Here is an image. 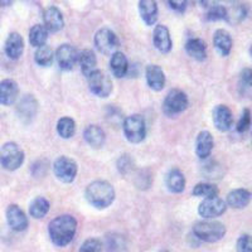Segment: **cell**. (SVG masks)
<instances>
[{"instance_id": "1", "label": "cell", "mask_w": 252, "mask_h": 252, "mask_svg": "<svg viewBox=\"0 0 252 252\" xmlns=\"http://www.w3.org/2000/svg\"><path fill=\"white\" fill-rule=\"evenodd\" d=\"M76 231H77V220L69 215H62L52 220L48 226L51 241L58 247H64L71 244Z\"/></svg>"}, {"instance_id": "2", "label": "cell", "mask_w": 252, "mask_h": 252, "mask_svg": "<svg viewBox=\"0 0 252 252\" xmlns=\"http://www.w3.org/2000/svg\"><path fill=\"white\" fill-rule=\"evenodd\" d=\"M86 199L91 206L97 209H105L115 201V189L109 182L96 181L86 188Z\"/></svg>"}, {"instance_id": "3", "label": "cell", "mask_w": 252, "mask_h": 252, "mask_svg": "<svg viewBox=\"0 0 252 252\" xmlns=\"http://www.w3.org/2000/svg\"><path fill=\"white\" fill-rule=\"evenodd\" d=\"M193 235L199 241L215 244L224 237L226 227L218 220H201L193 226Z\"/></svg>"}, {"instance_id": "4", "label": "cell", "mask_w": 252, "mask_h": 252, "mask_svg": "<svg viewBox=\"0 0 252 252\" xmlns=\"http://www.w3.org/2000/svg\"><path fill=\"white\" fill-rule=\"evenodd\" d=\"M24 161V153L19 145L13 141L5 143L0 150V163L4 169L9 172H14L19 169Z\"/></svg>"}, {"instance_id": "5", "label": "cell", "mask_w": 252, "mask_h": 252, "mask_svg": "<svg viewBox=\"0 0 252 252\" xmlns=\"http://www.w3.org/2000/svg\"><path fill=\"white\" fill-rule=\"evenodd\" d=\"M123 129L125 138L130 143L139 144L145 139L146 126L143 116L140 115H130L124 120Z\"/></svg>"}, {"instance_id": "6", "label": "cell", "mask_w": 252, "mask_h": 252, "mask_svg": "<svg viewBox=\"0 0 252 252\" xmlns=\"http://www.w3.org/2000/svg\"><path fill=\"white\" fill-rule=\"evenodd\" d=\"M94 46L100 53L105 56H112L118 52L120 42L118 35L109 28H101L94 34Z\"/></svg>"}, {"instance_id": "7", "label": "cell", "mask_w": 252, "mask_h": 252, "mask_svg": "<svg viewBox=\"0 0 252 252\" xmlns=\"http://www.w3.org/2000/svg\"><path fill=\"white\" fill-rule=\"evenodd\" d=\"M188 97L181 90H172L166 94L165 100L163 102V111L166 116H174V115L181 114L188 107Z\"/></svg>"}, {"instance_id": "8", "label": "cell", "mask_w": 252, "mask_h": 252, "mask_svg": "<svg viewBox=\"0 0 252 252\" xmlns=\"http://www.w3.org/2000/svg\"><path fill=\"white\" fill-rule=\"evenodd\" d=\"M77 164L68 157L57 158L53 163V172L62 183H72L77 175Z\"/></svg>"}, {"instance_id": "9", "label": "cell", "mask_w": 252, "mask_h": 252, "mask_svg": "<svg viewBox=\"0 0 252 252\" xmlns=\"http://www.w3.org/2000/svg\"><path fill=\"white\" fill-rule=\"evenodd\" d=\"M87 78H89L90 90L94 94L101 98H105L111 94L112 81L109 77V75H106L103 71L96 69V71L92 72L91 75L87 76Z\"/></svg>"}, {"instance_id": "10", "label": "cell", "mask_w": 252, "mask_h": 252, "mask_svg": "<svg viewBox=\"0 0 252 252\" xmlns=\"http://www.w3.org/2000/svg\"><path fill=\"white\" fill-rule=\"evenodd\" d=\"M227 209V203L220 199V197L204 198L203 202L198 207V213L199 216L206 220H212V218L220 217L223 215Z\"/></svg>"}, {"instance_id": "11", "label": "cell", "mask_w": 252, "mask_h": 252, "mask_svg": "<svg viewBox=\"0 0 252 252\" xmlns=\"http://www.w3.org/2000/svg\"><path fill=\"white\" fill-rule=\"evenodd\" d=\"M78 57H80L78 52L71 44H62L56 52V60L60 68L63 71H71L75 68L78 62Z\"/></svg>"}, {"instance_id": "12", "label": "cell", "mask_w": 252, "mask_h": 252, "mask_svg": "<svg viewBox=\"0 0 252 252\" xmlns=\"http://www.w3.org/2000/svg\"><path fill=\"white\" fill-rule=\"evenodd\" d=\"M38 112V101L34 96L26 94L22 97L17 106V114L19 116L20 121L24 124H31L34 120Z\"/></svg>"}, {"instance_id": "13", "label": "cell", "mask_w": 252, "mask_h": 252, "mask_svg": "<svg viewBox=\"0 0 252 252\" xmlns=\"http://www.w3.org/2000/svg\"><path fill=\"white\" fill-rule=\"evenodd\" d=\"M6 220H8L9 227L13 231L17 232H22L26 231L28 227V218H27L26 213L23 212V209L20 208L17 204H10L6 209Z\"/></svg>"}, {"instance_id": "14", "label": "cell", "mask_w": 252, "mask_h": 252, "mask_svg": "<svg viewBox=\"0 0 252 252\" xmlns=\"http://www.w3.org/2000/svg\"><path fill=\"white\" fill-rule=\"evenodd\" d=\"M153 42L155 48L161 53H169L172 51V38H170L169 29L163 24H158L153 33Z\"/></svg>"}, {"instance_id": "15", "label": "cell", "mask_w": 252, "mask_h": 252, "mask_svg": "<svg viewBox=\"0 0 252 252\" xmlns=\"http://www.w3.org/2000/svg\"><path fill=\"white\" fill-rule=\"evenodd\" d=\"M213 123L220 131H228L233 124L232 111L226 105H218L213 110Z\"/></svg>"}, {"instance_id": "16", "label": "cell", "mask_w": 252, "mask_h": 252, "mask_svg": "<svg viewBox=\"0 0 252 252\" xmlns=\"http://www.w3.org/2000/svg\"><path fill=\"white\" fill-rule=\"evenodd\" d=\"M44 27L48 32L56 33V32L62 31L64 27V19H63L62 12L57 6H49L43 13Z\"/></svg>"}, {"instance_id": "17", "label": "cell", "mask_w": 252, "mask_h": 252, "mask_svg": "<svg viewBox=\"0 0 252 252\" xmlns=\"http://www.w3.org/2000/svg\"><path fill=\"white\" fill-rule=\"evenodd\" d=\"M19 94L18 83L13 80H3L0 82V105L10 106L17 101Z\"/></svg>"}, {"instance_id": "18", "label": "cell", "mask_w": 252, "mask_h": 252, "mask_svg": "<svg viewBox=\"0 0 252 252\" xmlns=\"http://www.w3.org/2000/svg\"><path fill=\"white\" fill-rule=\"evenodd\" d=\"M145 77L148 86L154 91H161L165 86V75L163 69L157 64H149L146 67Z\"/></svg>"}, {"instance_id": "19", "label": "cell", "mask_w": 252, "mask_h": 252, "mask_svg": "<svg viewBox=\"0 0 252 252\" xmlns=\"http://www.w3.org/2000/svg\"><path fill=\"white\" fill-rule=\"evenodd\" d=\"M139 14L146 26H154L158 20V5L155 0H139Z\"/></svg>"}, {"instance_id": "20", "label": "cell", "mask_w": 252, "mask_h": 252, "mask_svg": "<svg viewBox=\"0 0 252 252\" xmlns=\"http://www.w3.org/2000/svg\"><path fill=\"white\" fill-rule=\"evenodd\" d=\"M24 40L22 35L17 32H13L9 34L5 40V53L10 60H18L23 55Z\"/></svg>"}, {"instance_id": "21", "label": "cell", "mask_w": 252, "mask_h": 252, "mask_svg": "<svg viewBox=\"0 0 252 252\" xmlns=\"http://www.w3.org/2000/svg\"><path fill=\"white\" fill-rule=\"evenodd\" d=\"M213 44H215L216 51L222 57H227L231 53L233 42L228 32L224 31V29H218V31L215 32V35H213Z\"/></svg>"}, {"instance_id": "22", "label": "cell", "mask_w": 252, "mask_h": 252, "mask_svg": "<svg viewBox=\"0 0 252 252\" xmlns=\"http://www.w3.org/2000/svg\"><path fill=\"white\" fill-rule=\"evenodd\" d=\"M213 136L209 131H201L195 140V154L199 159L209 158L213 149Z\"/></svg>"}, {"instance_id": "23", "label": "cell", "mask_w": 252, "mask_h": 252, "mask_svg": "<svg viewBox=\"0 0 252 252\" xmlns=\"http://www.w3.org/2000/svg\"><path fill=\"white\" fill-rule=\"evenodd\" d=\"M251 198L252 194L247 189H235L227 195V204L235 209H242L249 206L250 202H251Z\"/></svg>"}, {"instance_id": "24", "label": "cell", "mask_w": 252, "mask_h": 252, "mask_svg": "<svg viewBox=\"0 0 252 252\" xmlns=\"http://www.w3.org/2000/svg\"><path fill=\"white\" fill-rule=\"evenodd\" d=\"M83 136L86 143L91 146L92 149H100L105 144V132L97 125H90L87 126L85 131H83Z\"/></svg>"}, {"instance_id": "25", "label": "cell", "mask_w": 252, "mask_h": 252, "mask_svg": "<svg viewBox=\"0 0 252 252\" xmlns=\"http://www.w3.org/2000/svg\"><path fill=\"white\" fill-rule=\"evenodd\" d=\"M186 52L188 53L189 57L198 62H203L207 58V46L204 40L199 38H192L186 43Z\"/></svg>"}, {"instance_id": "26", "label": "cell", "mask_w": 252, "mask_h": 252, "mask_svg": "<svg viewBox=\"0 0 252 252\" xmlns=\"http://www.w3.org/2000/svg\"><path fill=\"white\" fill-rule=\"evenodd\" d=\"M110 66H111V71L114 76L118 78L125 77L126 73L129 72V62H127V58H126L123 52L118 51L111 56Z\"/></svg>"}, {"instance_id": "27", "label": "cell", "mask_w": 252, "mask_h": 252, "mask_svg": "<svg viewBox=\"0 0 252 252\" xmlns=\"http://www.w3.org/2000/svg\"><path fill=\"white\" fill-rule=\"evenodd\" d=\"M165 184L172 193H182L186 188V178L179 169H172L165 178Z\"/></svg>"}, {"instance_id": "28", "label": "cell", "mask_w": 252, "mask_h": 252, "mask_svg": "<svg viewBox=\"0 0 252 252\" xmlns=\"http://www.w3.org/2000/svg\"><path fill=\"white\" fill-rule=\"evenodd\" d=\"M78 62H80L81 71L85 76H90L94 71H96V64H97V60H96V55L91 49H83L80 53L78 57Z\"/></svg>"}, {"instance_id": "29", "label": "cell", "mask_w": 252, "mask_h": 252, "mask_svg": "<svg viewBox=\"0 0 252 252\" xmlns=\"http://www.w3.org/2000/svg\"><path fill=\"white\" fill-rule=\"evenodd\" d=\"M246 4H233L231 8L227 9L226 12V22L232 26L241 23L247 15Z\"/></svg>"}, {"instance_id": "30", "label": "cell", "mask_w": 252, "mask_h": 252, "mask_svg": "<svg viewBox=\"0 0 252 252\" xmlns=\"http://www.w3.org/2000/svg\"><path fill=\"white\" fill-rule=\"evenodd\" d=\"M47 39H48V31L46 29V27L42 26V24L32 27L31 31H29V42H31L32 46L35 47V48L44 46Z\"/></svg>"}, {"instance_id": "31", "label": "cell", "mask_w": 252, "mask_h": 252, "mask_svg": "<svg viewBox=\"0 0 252 252\" xmlns=\"http://www.w3.org/2000/svg\"><path fill=\"white\" fill-rule=\"evenodd\" d=\"M49 212V202L43 197H37L29 206V215L33 218H43Z\"/></svg>"}, {"instance_id": "32", "label": "cell", "mask_w": 252, "mask_h": 252, "mask_svg": "<svg viewBox=\"0 0 252 252\" xmlns=\"http://www.w3.org/2000/svg\"><path fill=\"white\" fill-rule=\"evenodd\" d=\"M53 51L49 46H42L38 47L37 51L34 53V61L37 63L38 66L40 67H49L53 63Z\"/></svg>"}, {"instance_id": "33", "label": "cell", "mask_w": 252, "mask_h": 252, "mask_svg": "<svg viewBox=\"0 0 252 252\" xmlns=\"http://www.w3.org/2000/svg\"><path fill=\"white\" fill-rule=\"evenodd\" d=\"M57 131L62 139H71L76 131V124L73 119L68 116L60 119L57 124Z\"/></svg>"}, {"instance_id": "34", "label": "cell", "mask_w": 252, "mask_h": 252, "mask_svg": "<svg viewBox=\"0 0 252 252\" xmlns=\"http://www.w3.org/2000/svg\"><path fill=\"white\" fill-rule=\"evenodd\" d=\"M218 193H220V189H218L215 184L211 183H199L194 187V189H193V195H195V197H217Z\"/></svg>"}, {"instance_id": "35", "label": "cell", "mask_w": 252, "mask_h": 252, "mask_svg": "<svg viewBox=\"0 0 252 252\" xmlns=\"http://www.w3.org/2000/svg\"><path fill=\"white\" fill-rule=\"evenodd\" d=\"M106 246L109 252H124L126 249L125 238L118 233H110L106 236Z\"/></svg>"}, {"instance_id": "36", "label": "cell", "mask_w": 252, "mask_h": 252, "mask_svg": "<svg viewBox=\"0 0 252 252\" xmlns=\"http://www.w3.org/2000/svg\"><path fill=\"white\" fill-rule=\"evenodd\" d=\"M202 173H203L204 178H208V179H220V178H222V175H223L222 166L213 160L204 164Z\"/></svg>"}, {"instance_id": "37", "label": "cell", "mask_w": 252, "mask_h": 252, "mask_svg": "<svg viewBox=\"0 0 252 252\" xmlns=\"http://www.w3.org/2000/svg\"><path fill=\"white\" fill-rule=\"evenodd\" d=\"M227 8L222 5H216L213 8L208 9L206 14V19L208 22H218V20H226Z\"/></svg>"}, {"instance_id": "38", "label": "cell", "mask_w": 252, "mask_h": 252, "mask_svg": "<svg viewBox=\"0 0 252 252\" xmlns=\"http://www.w3.org/2000/svg\"><path fill=\"white\" fill-rule=\"evenodd\" d=\"M102 242L97 238H89L82 244L78 252H102Z\"/></svg>"}, {"instance_id": "39", "label": "cell", "mask_w": 252, "mask_h": 252, "mask_svg": "<svg viewBox=\"0 0 252 252\" xmlns=\"http://www.w3.org/2000/svg\"><path fill=\"white\" fill-rule=\"evenodd\" d=\"M251 111H250L249 109H245L244 112H242V116H241L240 120H238L236 130H237L238 132H241V134H242V132H246L247 130L250 129V126H251Z\"/></svg>"}, {"instance_id": "40", "label": "cell", "mask_w": 252, "mask_h": 252, "mask_svg": "<svg viewBox=\"0 0 252 252\" xmlns=\"http://www.w3.org/2000/svg\"><path fill=\"white\" fill-rule=\"evenodd\" d=\"M118 168H119V170H120L121 174H124V175L129 174V173L131 172L132 168H134V163H132L130 155H123V157L119 159Z\"/></svg>"}, {"instance_id": "41", "label": "cell", "mask_w": 252, "mask_h": 252, "mask_svg": "<svg viewBox=\"0 0 252 252\" xmlns=\"http://www.w3.org/2000/svg\"><path fill=\"white\" fill-rule=\"evenodd\" d=\"M237 252H252V236L242 235L236 245Z\"/></svg>"}, {"instance_id": "42", "label": "cell", "mask_w": 252, "mask_h": 252, "mask_svg": "<svg viewBox=\"0 0 252 252\" xmlns=\"http://www.w3.org/2000/svg\"><path fill=\"white\" fill-rule=\"evenodd\" d=\"M170 8L177 13H184L188 5V0H168Z\"/></svg>"}, {"instance_id": "43", "label": "cell", "mask_w": 252, "mask_h": 252, "mask_svg": "<svg viewBox=\"0 0 252 252\" xmlns=\"http://www.w3.org/2000/svg\"><path fill=\"white\" fill-rule=\"evenodd\" d=\"M241 77L247 86L252 87V68H245L241 73Z\"/></svg>"}, {"instance_id": "44", "label": "cell", "mask_w": 252, "mask_h": 252, "mask_svg": "<svg viewBox=\"0 0 252 252\" xmlns=\"http://www.w3.org/2000/svg\"><path fill=\"white\" fill-rule=\"evenodd\" d=\"M199 1H201V5L206 9L213 8L220 3V0H199Z\"/></svg>"}, {"instance_id": "45", "label": "cell", "mask_w": 252, "mask_h": 252, "mask_svg": "<svg viewBox=\"0 0 252 252\" xmlns=\"http://www.w3.org/2000/svg\"><path fill=\"white\" fill-rule=\"evenodd\" d=\"M14 0H0V8H5V6L12 5Z\"/></svg>"}, {"instance_id": "46", "label": "cell", "mask_w": 252, "mask_h": 252, "mask_svg": "<svg viewBox=\"0 0 252 252\" xmlns=\"http://www.w3.org/2000/svg\"><path fill=\"white\" fill-rule=\"evenodd\" d=\"M220 1H226V3H235L236 0H220Z\"/></svg>"}, {"instance_id": "47", "label": "cell", "mask_w": 252, "mask_h": 252, "mask_svg": "<svg viewBox=\"0 0 252 252\" xmlns=\"http://www.w3.org/2000/svg\"><path fill=\"white\" fill-rule=\"evenodd\" d=\"M250 56H251V58H252V46H251V48H250Z\"/></svg>"}, {"instance_id": "48", "label": "cell", "mask_w": 252, "mask_h": 252, "mask_svg": "<svg viewBox=\"0 0 252 252\" xmlns=\"http://www.w3.org/2000/svg\"><path fill=\"white\" fill-rule=\"evenodd\" d=\"M161 252H170V251H161Z\"/></svg>"}]
</instances>
